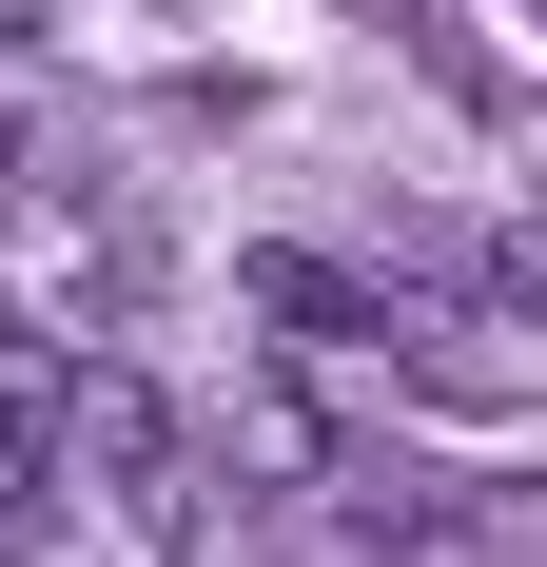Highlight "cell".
Listing matches in <instances>:
<instances>
[{
	"instance_id": "cell-1",
	"label": "cell",
	"mask_w": 547,
	"mask_h": 567,
	"mask_svg": "<svg viewBox=\"0 0 547 567\" xmlns=\"http://www.w3.org/2000/svg\"><path fill=\"white\" fill-rule=\"evenodd\" d=\"M59 451H99V489L137 528H157L176 567H235V528H216V451H196V431H176L157 392H137V372H79V411H59Z\"/></svg>"
},
{
	"instance_id": "cell-4",
	"label": "cell",
	"mask_w": 547,
	"mask_h": 567,
	"mask_svg": "<svg viewBox=\"0 0 547 567\" xmlns=\"http://www.w3.org/2000/svg\"><path fill=\"white\" fill-rule=\"evenodd\" d=\"M40 528H59V411H40V392H0V567L40 548Z\"/></svg>"
},
{
	"instance_id": "cell-5",
	"label": "cell",
	"mask_w": 547,
	"mask_h": 567,
	"mask_svg": "<svg viewBox=\"0 0 547 567\" xmlns=\"http://www.w3.org/2000/svg\"><path fill=\"white\" fill-rule=\"evenodd\" d=\"M20 59H40V40H20V0H0V79H20Z\"/></svg>"
},
{
	"instance_id": "cell-3",
	"label": "cell",
	"mask_w": 547,
	"mask_h": 567,
	"mask_svg": "<svg viewBox=\"0 0 547 567\" xmlns=\"http://www.w3.org/2000/svg\"><path fill=\"white\" fill-rule=\"evenodd\" d=\"M255 313L313 333V352H411V333H431V313H411L391 275H352V255H255Z\"/></svg>"
},
{
	"instance_id": "cell-2",
	"label": "cell",
	"mask_w": 547,
	"mask_h": 567,
	"mask_svg": "<svg viewBox=\"0 0 547 567\" xmlns=\"http://www.w3.org/2000/svg\"><path fill=\"white\" fill-rule=\"evenodd\" d=\"M332 509H352L372 567H489V489H469V470H352Z\"/></svg>"
}]
</instances>
